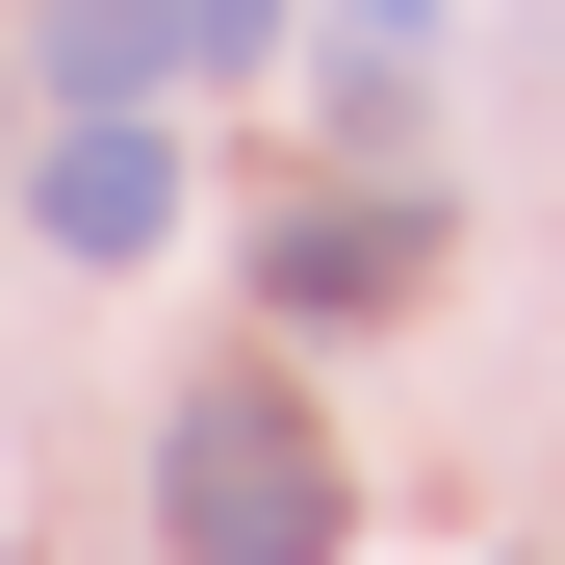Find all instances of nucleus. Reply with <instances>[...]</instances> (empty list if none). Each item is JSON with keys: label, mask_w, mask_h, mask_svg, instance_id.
Segmentation results:
<instances>
[{"label": "nucleus", "mask_w": 565, "mask_h": 565, "mask_svg": "<svg viewBox=\"0 0 565 565\" xmlns=\"http://www.w3.org/2000/svg\"><path fill=\"white\" fill-rule=\"evenodd\" d=\"M334 154H412V0H334Z\"/></svg>", "instance_id": "5"}, {"label": "nucleus", "mask_w": 565, "mask_h": 565, "mask_svg": "<svg viewBox=\"0 0 565 565\" xmlns=\"http://www.w3.org/2000/svg\"><path fill=\"white\" fill-rule=\"evenodd\" d=\"M26 52H52V104H180V77L282 52V0H26Z\"/></svg>", "instance_id": "3"}, {"label": "nucleus", "mask_w": 565, "mask_h": 565, "mask_svg": "<svg viewBox=\"0 0 565 565\" xmlns=\"http://www.w3.org/2000/svg\"><path fill=\"white\" fill-rule=\"evenodd\" d=\"M257 309H282V334H386V309H437V206H412V180L282 206V232H257Z\"/></svg>", "instance_id": "2"}, {"label": "nucleus", "mask_w": 565, "mask_h": 565, "mask_svg": "<svg viewBox=\"0 0 565 565\" xmlns=\"http://www.w3.org/2000/svg\"><path fill=\"white\" fill-rule=\"evenodd\" d=\"M26 232H52V257H154V232H180V129H154V104H52Z\"/></svg>", "instance_id": "4"}, {"label": "nucleus", "mask_w": 565, "mask_h": 565, "mask_svg": "<svg viewBox=\"0 0 565 565\" xmlns=\"http://www.w3.org/2000/svg\"><path fill=\"white\" fill-rule=\"evenodd\" d=\"M334 437H309V386L282 360H206V386L154 412V540L180 565H334Z\"/></svg>", "instance_id": "1"}]
</instances>
